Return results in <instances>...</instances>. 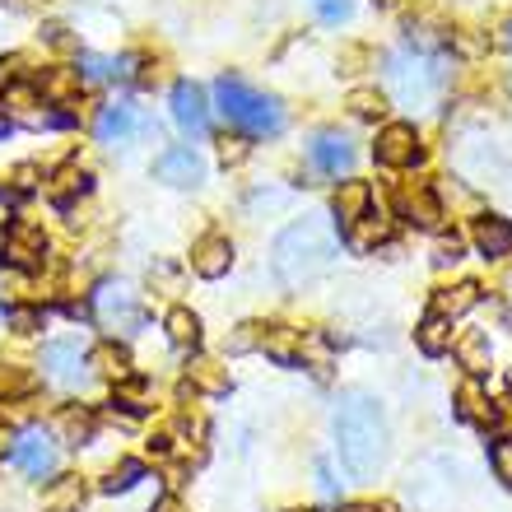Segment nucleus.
Instances as JSON below:
<instances>
[{
	"label": "nucleus",
	"mask_w": 512,
	"mask_h": 512,
	"mask_svg": "<svg viewBox=\"0 0 512 512\" xmlns=\"http://www.w3.org/2000/svg\"><path fill=\"white\" fill-rule=\"evenodd\" d=\"M10 461L28 475V480H52L56 461H61V447H56V438L47 429L28 424V429H19L10 438Z\"/></svg>",
	"instance_id": "obj_6"
},
{
	"label": "nucleus",
	"mask_w": 512,
	"mask_h": 512,
	"mask_svg": "<svg viewBox=\"0 0 512 512\" xmlns=\"http://www.w3.org/2000/svg\"><path fill=\"white\" fill-rule=\"evenodd\" d=\"M149 122L140 117V112L131 108V103H108V108L98 112V122H94V135H98V145H131L135 135H145Z\"/></svg>",
	"instance_id": "obj_11"
},
{
	"label": "nucleus",
	"mask_w": 512,
	"mask_h": 512,
	"mask_svg": "<svg viewBox=\"0 0 512 512\" xmlns=\"http://www.w3.org/2000/svg\"><path fill=\"white\" fill-rule=\"evenodd\" d=\"M396 210H401V219L419 224V229H438V224H443V205H438L429 182H405V187L396 191Z\"/></svg>",
	"instance_id": "obj_13"
},
{
	"label": "nucleus",
	"mask_w": 512,
	"mask_h": 512,
	"mask_svg": "<svg viewBox=\"0 0 512 512\" xmlns=\"http://www.w3.org/2000/svg\"><path fill=\"white\" fill-rule=\"evenodd\" d=\"M42 252H47V238H42L38 224H28V219H14L10 229H5V266H33V261H42Z\"/></svg>",
	"instance_id": "obj_14"
},
{
	"label": "nucleus",
	"mask_w": 512,
	"mask_h": 512,
	"mask_svg": "<svg viewBox=\"0 0 512 512\" xmlns=\"http://www.w3.org/2000/svg\"><path fill=\"white\" fill-rule=\"evenodd\" d=\"M261 350H266L270 359H280V364H298L303 336H298V331H284V326H270L266 336H261Z\"/></svg>",
	"instance_id": "obj_26"
},
{
	"label": "nucleus",
	"mask_w": 512,
	"mask_h": 512,
	"mask_svg": "<svg viewBox=\"0 0 512 512\" xmlns=\"http://www.w3.org/2000/svg\"><path fill=\"white\" fill-rule=\"evenodd\" d=\"M312 10H317V19L322 24H345L354 14V0H308Z\"/></svg>",
	"instance_id": "obj_34"
},
{
	"label": "nucleus",
	"mask_w": 512,
	"mask_h": 512,
	"mask_svg": "<svg viewBox=\"0 0 512 512\" xmlns=\"http://www.w3.org/2000/svg\"><path fill=\"white\" fill-rule=\"evenodd\" d=\"M503 38H508V47H512V24H508V33H503Z\"/></svg>",
	"instance_id": "obj_45"
},
{
	"label": "nucleus",
	"mask_w": 512,
	"mask_h": 512,
	"mask_svg": "<svg viewBox=\"0 0 512 512\" xmlns=\"http://www.w3.org/2000/svg\"><path fill=\"white\" fill-rule=\"evenodd\" d=\"M42 378L61 391H80L94 382V368H89V354L75 345V340H52L42 350Z\"/></svg>",
	"instance_id": "obj_7"
},
{
	"label": "nucleus",
	"mask_w": 512,
	"mask_h": 512,
	"mask_svg": "<svg viewBox=\"0 0 512 512\" xmlns=\"http://www.w3.org/2000/svg\"><path fill=\"white\" fill-rule=\"evenodd\" d=\"M317 489H322V494H336V480H331L326 466H317Z\"/></svg>",
	"instance_id": "obj_41"
},
{
	"label": "nucleus",
	"mask_w": 512,
	"mask_h": 512,
	"mask_svg": "<svg viewBox=\"0 0 512 512\" xmlns=\"http://www.w3.org/2000/svg\"><path fill=\"white\" fill-rule=\"evenodd\" d=\"M28 387V378H24V368H14V364H0V401L5 396H19V391Z\"/></svg>",
	"instance_id": "obj_36"
},
{
	"label": "nucleus",
	"mask_w": 512,
	"mask_h": 512,
	"mask_svg": "<svg viewBox=\"0 0 512 512\" xmlns=\"http://www.w3.org/2000/svg\"><path fill=\"white\" fill-rule=\"evenodd\" d=\"M28 298H33V275L24 266L0 270V303H28Z\"/></svg>",
	"instance_id": "obj_30"
},
{
	"label": "nucleus",
	"mask_w": 512,
	"mask_h": 512,
	"mask_svg": "<svg viewBox=\"0 0 512 512\" xmlns=\"http://www.w3.org/2000/svg\"><path fill=\"white\" fill-rule=\"evenodd\" d=\"M42 38L52 42V47H70V38H66V28H61V24H47V28H42Z\"/></svg>",
	"instance_id": "obj_40"
},
{
	"label": "nucleus",
	"mask_w": 512,
	"mask_h": 512,
	"mask_svg": "<svg viewBox=\"0 0 512 512\" xmlns=\"http://www.w3.org/2000/svg\"><path fill=\"white\" fill-rule=\"evenodd\" d=\"M387 415H382L378 396L368 391H345L336 401V452L340 466L354 475V480H373L387 461Z\"/></svg>",
	"instance_id": "obj_1"
},
{
	"label": "nucleus",
	"mask_w": 512,
	"mask_h": 512,
	"mask_svg": "<svg viewBox=\"0 0 512 512\" xmlns=\"http://www.w3.org/2000/svg\"><path fill=\"white\" fill-rule=\"evenodd\" d=\"M191 270L201 275V280H219V275H229L233 270V243L224 233H205L201 243L191 247Z\"/></svg>",
	"instance_id": "obj_15"
},
{
	"label": "nucleus",
	"mask_w": 512,
	"mask_h": 512,
	"mask_svg": "<svg viewBox=\"0 0 512 512\" xmlns=\"http://www.w3.org/2000/svg\"><path fill=\"white\" fill-rule=\"evenodd\" d=\"M215 112L233 126L238 135H252V140H270V135L284 131V108L280 98L261 94L238 75H219L215 80Z\"/></svg>",
	"instance_id": "obj_3"
},
{
	"label": "nucleus",
	"mask_w": 512,
	"mask_h": 512,
	"mask_svg": "<svg viewBox=\"0 0 512 512\" xmlns=\"http://www.w3.org/2000/svg\"><path fill=\"white\" fill-rule=\"evenodd\" d=\"M457 415L471 419V424H480V429H489V419H494V405H489L485 387H480L475 378H466L457 387Z\"/></svg>",
	"instance_id": "obj_21"
},
{
	"label": "nucleus",
	"mask_w": 512,
	"mask_h": 512,
	"mask_svg": "<svg viewBox=\"0 0 512 512\" xmlns=\"http://www.w3.org/2000/svg\"><path fill=\"white\" fill-rule=\"evenodd\" d=\"M489 429H499L503 438H512V396H503V401L494 405V419H489Z\"/></svg>",
	"instance_id": "obj_37"
},
{
	"label": "nucleus",
	"mask_w": 512,
	"mask_h": 512,
	"mask_svg": "<svg viewBox=\"0 0 512 512\" xmlns=\"http://www.w3.org/2000/svg\"><path fill=\"white\" fill-rule=\"evenodd\" d=\"M336 252H340L336 224L326 215H303L275 238V247H270V270H275V280H280L284 289H308L312 280H322L326 270H331Z\"/></svg>",
	"instance_id": "obj_2"
},
{
	"label": "nucleus",
	"mask_w": 512,
	"mask_h": 512,
	"mask_svg": "<svg viewBox=\"0 0 512 512\" xmlns=\"http://www.w3.org/2000/svg\"><path fill=\"white\" fill-rule=\"evenodd\" d=\"M56 443H70V447H84L94 438V415L84 410V405H61V415H56Z\"/></svg>",
	"instance_id": "obj_18"
},
{
	"label": "nucleus",
	"mask_w": 512,
	"mask_h": 512,
	"mask_svg": "<svg viewBox=\"0 0 512 512\" xmlns=\"http://www.w3.org/2000/svg\"><path fill=\"white\" fill-rule=\"evenodd\" d=\"M47 191H52V201L66 205V201H75V196H84V191H89V173L70 163V168H61V173L47 182Z\"/></svg>",
	"instance_id": "obj_28"
},
{
	"label": "nucleus",
	"mask_w": 512,
	"mask_h": 512,
	"mask_svg": "<svg viewBox=\"0 0 512 512\" xmlns=\"http://www.w3.org/2000/svg\"><path fill=\"white\" fill-rule=\"evenodd\" d=\"M471 243L480 247V256H489V261H503V256H512V219H499V215L475 219Z\"/></svg>",
	"instance_id": "obj_16"
},
{
	"label": "nucleus",
	"mask_w": 512,
	"mask_h": 512,
	"mask_svg": "<svg viewBox=\"0 0 512 512\" xmlns=\"http://www.w3.org/2000/svg\"><path fill=\"white\" fill-rule=\"evenodd\" d=\"M5 135H10V117H5V112H0V140H5Z\"/></svg>",
	"instance_id": "obj_44"
},
{
	"label": "nucleus",
	"mask_w": 512,
	"mask_h": 512,
	"mask_svg": "<svg viewBox=\"0 0 512 512\" xmlns=\"http://www.w3.org/2000/svg\"><path fill=\"white\" fill-rule=\"evenodd\" d=\"M89 308H94L98 326L112 331V336H135L145 326V308H140V294H135L126 280H103L94 284L89 294Z\"/></svg>",
	"instance_id": "obj_5"
},
{
	"label": "nucleus",
	"mask_w": 512,
	"mask_h": 512,
	"mask_svg": "<svg viewBox=\"0 0 512 512\" xmlns=\"http://www.w3.org/2000/svg\"><path fill=\"white\" fill-rule=\"evenodd\" d=\"M350 112H359V117H382V112H387V98H382L378 89H354Z\"/></svg>",
	"instance_id": "obj_33"
},
{
	"label": "nucleus",
	"mask_w": 512,
	"mask_h": 512,
	"mask_svg": "<svg viewBox=\"0 0 512 512\" xmlns=\"http://www.w3.org/2000/svg\"><path fill=\"white\" fill-rule=\"evenodd\" d=\"M154 512H182V503H177V499H163V503H159V508H154Z\"/></svg>",
	"instance_id": "obj_42"
},
{
	"label": "nucleus",
	"mask_w": 512,
	"mask_h": 512,
	"mask_svg": "<svg viewBox=\"0 0 512 512\" xmlns=\"http://www.w3.org/2000/svg\"><path fill=\"white\" fill-rule=\"evenodd\" d=\"M419 131L410 122H387L378 131V145H373V159L382 163V168H410V163H419Z\"/></svg>",
	"instance_id": "obj_10"
},
{
	"label": "nucleus",
	"mask_w": 512,
	"mask_h": 512,
	"mask_svg": "<svg viewBox=\"0 0 512 512\" xmlns=\"http://www.w3.org/2000/svg\"><path fill=\"white\" fill-rule=\"evenodd\" d=\"M354 145H350V135H340V131H317L308 140V163L317 168L322 177H350L354 173Z\"/></svg>",
	"instance_id": "obj_8"
},
{
	"label": "nucleus",
	"mask_w": 512,
	"mask_h": 512,
	"mask_svg": "<svg viewBox=\"0 0 512 512\" xmlns=\"http://www.w3.org/2000/svg\"><path fill=\"white\" fill-rule=\"evenodd\" d=\"M5 443H10V433H5V424H0V457L10 452V447H5Z\"/></svg>",
	"instance_id": "obj_43"
},
{
	"label": "nucleus",
	"mask_w": 512,
	"mask_h": 512,
	"mask_svg": "<svg viewBox=\"0 0 512 512\" xmlns=\"http://www.w3.org/2000/svg\"><path fill=\"white\" fill-rule=\"evenodd\" d=\"M219 154H224V163H243L247 159V140H224Z\"/></svg>",
	"instance_id": "obj_39"
},
{
	"label": "nucleus",
	"mask_w": 512,
	"mask_h": 512,
	"mask_svg": "<svg viewBox=\"0 0 512 512\" xmlns=\"http://www.w3.org/2000/svg\"><path fill=\"white\" fill-rule=\"evenodd\" d=\"M373 210V187L368 182H340L336 201H331V215L340 219V229H350L354 219H364Z\"/></svg>",
	"instance_id": "obj_17"
},
{
	"label": "nucleus",
	"mask_w": 512,
	"mask_h": 512,
	"mask_svg": "<svg viewBox=\"0 0 512 512\" xmlns=\"http://www.w3.org/2000/svg\"><path fill=\"white\" fill-rule=\"evenodd\" d=\"M187 378H191V387L210 391V396H224V391H229V373H224L219 364H210V359H191Z\"/></svg>",
	"instance_id": "obj_29"
},
{
	"label": "nucleus",
	"mask_w": 512,
	"mask_h": 512,
	"mask_svg": "<svg viewBox=\"0 0 512 512\" xmlns=\"http://www.w3.org/2000/svg\"><path fill=\"white\" fill-rule=\"evenodd\" d=\"M391 238V219L387 215H373L368 210L364 219H354L350 224V243L359 247V252H373V247H382Z\"/></svg>",
	"instance_id": "obj_23"
},
{
	"label": "nucleus",
	"mask_w": 512,
	"mask_h": 512,
	"mask_svg": "<svg viewBox=\"0 0 512 512\" xmlns=\"http://www.w3.org/2000/svg\"><path fill=\"white\" fill-rule=\"evenodd\" d=\"M452 350H457L461 368H471V373H485L489 368V340L480 331H466L461 340H452Z\"/></svg>",
	"instance_id": "obj_27"
},
{
	"label": "nucleus",
	"mask_w": 512,
	"mask_h": 512,
	"mask_svg": "<svg viewBox=\"0 0 512 512\" xmlns=\"http://www.w3.org/2000/svg\"><path fill=\"white\" fill-rule=\"evenodd\" d=\"M387 89L401 98L405 108H433L438 94H443V66H438V56L415 52V47L396 52L387 61Z\"/></svg>",
	"instance_id": "obj_4"
},
{
	"label": "nucleus",
	"mask_w": 512,
	"mask_h": 512,
	"mask_svg": "<svg viewBox=\"0 0 512 512\" xmlns=\"http://www.w3.org/2000/svg\"><path fill=\"white\" fill-rule=\"evenodd\" d=\"M84 508V480L80 475H61L42 489V512H80Z\"/></svg>",
	"instance_id": "obj_20"
},
{
	"label": "nucleus",
	"mask_w": 512,
	"mask_h": 512,
	"mask_svg": "<svg viewBox=\"0 0 512 512\" xmlns=\"http://www.w3.org/2000/svg\"><path fill=\"white\" fill-rule=\"evenodd\" d=\"M89 368L94 373H103V378H117V382H126L131 378V354L122 350V345H98V350H89Z\"/></svg>",
	"instance_id": "obj_24"
},
{
	"label": "nucleus",
	"mask_w": 512,
	"mask_h": 512,
	"mask_svg": "<svg viewBox=\"0 0 512 512\" xmlns=\"http://www.w3.org/2000/svg\"><path fill=\"white\" fill-rule=\"evenodd\" d=\"M415 340H419V350L424 354H447L452 350V322H447V317H424V322H419V331H415Z\"/></svg>",
	"instance_id": "obj_25"
},
{
	"label": "nucleus",
	"mask_w": 512,
	"mask_h": 512,
	"mask_svg": "<svg viewBox=\"0 0 512 512\" xmlns=\"http://www.w3.org/2000/svg\"><path fill=\"white\" fill-rule=\"evenodd\" d=\"M489 461H494V475H499L503 485L512 489V443L503 438V443H494V452H489Z\"/></svg>",
	"instance_id": "obj_35"
},
{
	"label": "nucleus",
	"mask_w": 512,
	"mask_h": 512,
	"mask_svg": "<svg viewBox=\"0 0 512 512\" xmlns=\"http://www.w3.org/2000/svg\"><path fill=\"white\" fill-rule=\"evenodd\" d=\"M140 475H145V466H140V461H122V466H112V471H108L103 489H108V494H126V489H131Z\"/></svg>",
	"instance_id": "obj_32"
},
{
	"label": "nucleus",
	"mask_w": 512,
	"mask_h": 512,
	"mask_svg": "<svg viewBox=\"0 0 512 512\" xmlns=\"http://www.w3.org/2000/svg\"><path fill=\"white\" fill-rule=\"evenodd\" d=\"M163 331H168V340H173L177 350H196V345H201V317L191 308L168 312V317H163Z\"/></svg>",
	"instance_id": "obj_22"
},
{
	"label": "nucleus",
	"mask_w": 512,
	"mask_h": 512,
	"mask_svg": "<svg viewBox=\"0 0 512 512\" xmlns=\"http://www.w3.org/2000/svg\"><path fill=\"white\" fill-rule=\"evenodd\" d=\"M475 303H480V289H475L471 280H461V284H452V289H438V294H433V317L457 322V317H466Z\"/></svg>",
	"instance_id": "obj_19"
},
{
	"label": "nucleus",
	"mask_w": 512,
	"mask_h": 512,
	"mask_svg": "<svg viewBox=\"0 0 512 512\" xmlns=\"http://www.w3.org/2000/svg\"><path fill=\"white\" fill-rule=\"evenodd\" d=\"M75 75H80V84H108V80H117V61H112V56L80 52V61H75Z\"/></svg>",
	"instance_id": "obj_31"
},
{
	"label": "nucleus",
	"mask_w": 512,
	"mask_h": 512,
	"mask_svg": "<svg viewBox=\"0 0 512 512\" xmlns=\"http://www.w3.org/2000/svg\"><path fill=\"white\" fill-rule=\"evenodd\" d=\"M168 108H173V122L182 126V135H191V140H205V135H210V103H205L201 84L177 80L173 94H168Z\"/></svg>",
	"instance_id": "obj_9"
},
{
	"label": "nucleus",
	"mask_w": 512,
	"mask_h": 512,
	"mask_svg": "<svg viewBox=\"0 0 512 512\" xmlns=\"http://www.w3.org/2000/svg\"><path fill=\"white\" fill-rule=\"evenodd\" d=\"M340 512H401V508L387 503V499H359V503H345Z\"/></svg>",
	"instance_id": "obj_38"
},
{
	"label": "nucleus",
	"mask_w": 512,
	"mask_h": 512,
	"mask_svg": "<svg viewBox=\"0 0 512 512\" xmlns=\"http://www.w3.org/2000/svg\"><path fill=\"white\" fill-rule=\"evenodd\" d=\"M154 177L168 182V187H201L205 163H201V154H196L191 145H173V149H163L159 159H154Z\"/></svg>",
	"instance_id": "obj_12"
}]
</instances>
